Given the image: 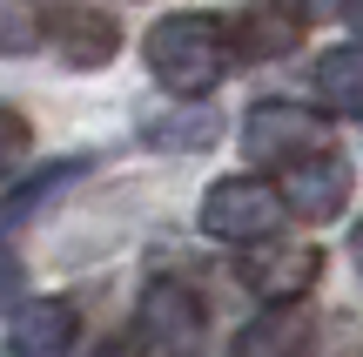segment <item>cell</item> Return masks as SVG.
Wrapping results in <instances>:
<instances>
[{
    "mask_svg": "<svg viewBox=\"0 0 363 357\" xmlns=\"http://www.w3.org/2000/svg\"><path fill=\"white\" fill-rule=\"evenodd\" d=\"M142 54H148V75H155L175 101H202L235 67V27L222 21V13H169V21L148 27Z\"/></svg>",
    "mask_w": 363,
    "mask_h": 357,
    "instance_id": "6da1fadb",
    "label": "cell"
},
{
    "mask_svg": "<svg viewBox=\"0 0 363 357\" xmlns=\"http://www.w3.org/2000/svg\"><path fill=\"white\" fill-rule=\"evenodd\" d=\"M235 277H242V290H256L262 304H303V297L316 290V277H323V250L303 236H256L242 243V256H235Z\"/></svg>",
    "mask_w": 363,
    "mask_h": 357,
    "instance_id": "7a4b0ae2",
    "label": "cell"
},
{
    "mask_svg": "<svg viewBox=\"0 0 363 357\" xmlns=\"http://www.w3.org/2000/svg\"><path fill=\"white\" fill-rule=\"evenodd\" d=\"M135 331L155 357H202V337H208V310L195 297V283L182 277H155L135 304Z\"/></svg>",
    "mask_w": 363,
    "mask_h": 357,
    "instance_id": "3957f363",
    "label": "cell"
},
{
    "mask_svg": "<svg viewBox=\"0 0 363 357\" xmlns=\"http://www.w3.org/2000/svg\"><path fill=\"white\" fill-rule=\"evenodd\" d=\"M283 189H269V182H256V175H222L216 189L202 196V229L216 243H256V236H276L283 229Z\"/></svg>",
    "mask_w": 363,
    "mask_h": 357,
    "instance_id": "277c9868",
    "label": "cell"
},
{
    "mask_svg": "<svg viewBox=\"0 0 363 357\" xmlns=\"http://www.w3.org/2000/svg\"><path fill=\"white\" fill-rule=\"evenodd\" d=\"M310 148H330L323 115H310L303 101H256V108H249L242 155L256 162V169H289V162L310 155Z\"/></svg>",
    "mask_w": 363,
    "mask_h": 357,
    "instance_id": "5b68a950",
    "label": "cell"
},
{
    "mask_svg": "<svg viewBox=\"0 0 363 357\" xmlns=\"http://www.w3.org/2000/svg\"><path fill=\"white\" fill-rule=\"evenodd\" d=\"M283 175V209L303 216V223H330V216H343V202H350V162L337 155V148H310V155H296Z\"/></svg>",
    "mask_w": 363,
    "mask_h": 357,
    "instance_id": "8992f818",
    "label": "cell"
},
{
    "mask_svg": "<svg viewBox=\"0 0 363 357\" xmlns=\"http://www.w3.org/2000/svg\"><path fill=\"white\" fill-rule=\"evenodd\" d=\"M40 40H48L67 67H101V61H115L121 27L108 21L101 7H54V13H40Z\"/></svg>",
    "mask_w": 363,
    "mask_h": 357,
    "instance_id": "52a82bcc",
    "label": "cell"
},
{
    "mask_svg": "<svg viewBox=\"0 0 363 357\" xmlns=\"http://www.w3.org/2000/svg\"><path fill=\"white\" fill-rule=\"evenodd\" d=\"M13 357H74L81 344V310L67 297H34V304L13 310V331H7Z\"/></svg>",
    "mask_w": 363,
    "mask_h": 357,
    "instance_id": "ba28073f",
    "label": "cell"
},
{
    "mask_svg": "<svg viewBox=\"0 0 363 357\" xmlns=\"http://www.w3.org/2000/svg\"><path fill=\"white\" fill-rule=\"evenodd\" d=\"M303 344H310V317H303L296 304H269L229 344V357H303Z\"/></svg>",
    "mask_w": 363,
    "mask_h": 357,
    "instance_id": "9c48e42d",
    "label": "cell"
},
{
    "mask_svg": "<svg viewBox=\"0 0 363 357\" xmlns=\"http://www.w3.org/2000/svg\"><path fill=\"white\" fill-rule=\"evenodd\" d=\"M296 40H303V21H296V13H283L276 0L235 21V54H249V61H276V54H289Z\"/></svg>",
    "mask_w": 363,
    "mask_h": 357,
    "instance_id": "30bf717a",
    "label": "cell"
},
{
    "mask_svg": "<svg viewBox=\"0 0 363 357\" xmlns=\"http://www.w3.org/2000/svg\"><path fill=\"white\" fill-rule=\"evenodd\" d=\"M316 101L337 115H363V48H330L316 61Z\"/></svg>",
    "mask_w": 363,
    "mask_h": 357,
    "instance_id": "8fae6325",
    "label": "cell"
},
{
    "mask_svg": "<svg viewBox=\"0 0 363 357\" xmlns=\"http://www.w3.org/2000/svg\"><path fill=\"white\" fill-rule=\"evenodd\" d=\"M142 142L148 148H208L216 142V115L208 108H175V115H148L142 121Z\"/></svg>",
    "mask_w": 363,
    "mask_h": 357,
    "instance_id": "7c38bea8",
    "label": "cell"
},
{
    "mask_svg": "<svg viewBox=\"0 0 363 357\" xmlns=\"http://www.w3.org/2000/svg\"><path fill=\"white\" fill-rule=\"evenodd\" d=\"M40 40V0H0V54H27Z\"/></svg>",
    "mask_w": 363,
    "mask_h": 357,
    "instance_id": "4fadbf2b",
    "label": "cell"
},
{
    "mask_svg": "<svg viewBox=\"0 0 363 357\" xmlns=\"http://www.w3.org/2000/svg\"><path fill=\"white\" fill-rule=\"evenodd\" d=\"M27 148H34V128H27V115L0 101V175H13V169H21V162H27Z\"/></svg>",
    "mask_w": 363,
    "mask_h": 357,
    "instance_id": "5bb4252c",
    "label": "cell"
},
{
    "mask_svg": "<svg viewBox=\"0 0 363 357\" xmlns=\"http://www.w3.org/2000/svg\"><path fill=\"white\" fill-rule=\"evenodd\" d=\"M21 290H27V270H21V256H13V243H0V310H7Z\"/></svg>",
    "mask_w": 363,
    "mask_h": 357,
    "instance_id": "9a60e30c",
    "label": "cell"
},
{
    "mask_svg": "<svg viewBox=\"0 0 363 357\" xmlns=\"http://www.w3.org/2000/svg\"><path fill=\"white\" fill-rule=\"evenodd\" d=\"M276 7H283V13H296V21L310 27V21H330V13H337L343 0H276Z\"/></svg>",
    "mask_w": 363,
    "mask_h": 357,
    "instance_id": "2e32d148",
    "label": "cell"
},
{
    "mask_svg": "<svg viewBox=\"0 0 363 357\" xmlns=\"http://www.w3.org/2000/svg\"><path fill=\"white\" fill-rule=\"evenodd\" d=\"M94 357H148V351H142V344H101Z\"/></svg>",
    "mask_w": 363,
    "mask_h": 357,
    "instance_id": "e0dca14e",
    "label": "cell"
},
{
    "mask_svg": "<svg viewBox=\"0 0 363 357\" xmlns=\"http://www.w3.org/2000/svg\"><path fill=\"white\" fill-rule=\"evenodd\" d=\"M350 250H357V270H363V223H357V236H350Z\"/></svg>",
    "mask_w": 363,
    "mask_h": 357,
    "instance_id": "ac0fdd59",
    "label": "cell"
}]
</instances>
